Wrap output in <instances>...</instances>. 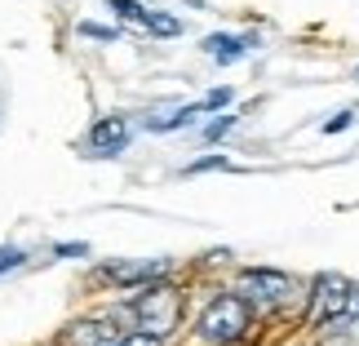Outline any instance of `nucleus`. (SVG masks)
<instances>
[{
  "mask_svg": "<svg viewBox=\"0 0 359 346\" xmlns=\"http://www.w3.org/2000/svg\"><path fill=\"white\" fill-rule=\"evenodd\" d=\"M177 320H182V293L169 284H147L142 293H137L133 302V324H137V333H147V338H169Z\"/></svg>",
  "mask_w": 359,
  "mask_h": 346,
  "instance_id": "nucleus-1",
  "label": "nucleus"
},
{
  "mask_svg": "<svg viewBox=\"0 0 359 346\" xmlns=\"http://www.w3.org/2000/svg\"><path fill=\"white\" fill-rule=\"evenodd\" d=\"M248 333V302L240 293H217L200 315V338L204 342H236Z\"/></svg>",
  "mask_w": 359,
  "mask_h": 346,
  "instance_id": "nucleus-2",
  "label": "nucleus"
},
{
  "mask_svg": "<svg viewBox=\"0 0 359 346\" xmlns=\"http://www.w3.org/2000/svg\"><path fill=\"white\" fill-rule=\"evenodd\" d=\"M359 315V293L341 280V275H320L311 293V320L333 324V320H355Z\"/></svg>",
  "mask_w": 359,
  "mask_h": 346,
  "instance_id": "nucleus-3",
  "label": "nucleus"
},
{
  "mask_svg": "<svg viewBox=\"0 0 359 346\" xmlns=\"http://www.w3.org/2000/svg\"><path fill=\"white\" fill-rule=\"evenodd\" d=\"M129 333H120L116 320H80L62 333V346H120Z\"/></svg>",
  "mask_w": 359,
  "mask_h": 346,
  "instance_id": "nucleus-4",
  "label": "nucleus"
},
{
  "mask_svg": "<svg viewBox=\"0 0 359 346\" xmlns=\"http://www.w3.org/2000/svg\"><path fill=\"white\" fill-rule=\"evenodd\" d=\"M240 288L248 298H257V302H284L288 293H293V280H288L284 271H244Z\"/></svg>",
  "mask_w": 359,
  "mask_h": 346,
  "instance_id": "nucleus-5",
  "label": "nucleus"
},
{
  "mask_svg": "<svg viewBox=\"0 0 359 346\" xmlns=\"http://www.w3.org/2000/svg\"><path fill=\"white\" fill-rule=\"evenodd\" d=\"M164 271H169V262H107L102 280H116V284H156Z\"/></svg>",
  "mask_w": 359,
  "mask_h": 346,
  "instance_id": "nucleus-6",
  "label": "nucleus"
},
{
  "mask_svg": "<svg viewBox=\"0 0 359 346\" xmlns=\"http://www.w3.org/2000/svg\"><path fill=\"white\" fill-rule=\"evenodd\" d=\"M124 142H129V124H124L120 116L98 120V124L89 129V151H93V156H116Z\"/></svg>",
  "mask_w": 359,
  "mask_h": 346,
  "instance_id": "nucleus-7",
  "label": "nucleus"
},
{
  "mask_svg": "<svg viewBox=\"0 0 359 346\" xmlns=\"http://www.w3.org/2000/svg\"><path fill=\"white\" fill-rule=\"evenodd\" d=\"M204 49H209L217 62H240L244 49H248V40H240V36H209V40H204Z\"/></svg>",
  "mask_w": 359,
  "mask_h": 346,
  "instance_id": "nucleus-8",
  "label": "nucleus"
},
{
  "mask_svg": "<svg viewBox=\"0 0 359 346\" xmlns=\"http://www.w3.org/2000/svg\"><path fill=\"white\" fill-rule=\"evenodd\" d=\"M147 32H156V36H177V32H182V22L169 18V13H147Z\"/></svg>",
  "mask_w": 359,
  "mask_h": 346,
  "instance_id": "nucleus-9",
  "label": "nucleus"
},
{
  "mask_svg": "<svg viewBox=\"0 0 359 346\" xmlns=\"http://www.w3.org/2000/svg\"><path fill=\"white\" fill-rule=\"evenodd\" d=\"M111 9L120 13V18H129V22H142V27H147V13H151V9H142V5H137V0H111Z\"/></svg>",
  "mask_w": 359,
  "mask_h": 346,
  "instance_id": "nucleus-10",
  "label": "nucleus"
},
{
  "mask_svg": "<svg viewBox=\"0 0 359 346\" xmlns=\"http://www.w3.org/2000/svg\"><path fill=\"white\" fill-rule=\"evenodd\" d=\"M231 129H236V120H231V116H217V120L209 124V129H204V138L213 142V138H222V133H231Z\"/></svg>",
  "mask_w": 359,
  "mask_h": 346,
  "instance_id": "nucleus-11",
  "label": "nucleus"
},
{
  "mask_svg": "<svg viewBox=\"0 0 359 346\" xmlns=\"http://www.w3.org/2000/svg\"><path fill=\"white\" fill-rule=\"evenodd\" d=\"M226 102H231V89H213L209 98L200 102V112H213V107H226Z\"/></svg>",
  "mask_w": 359,
  "mask_h": 346,
  "instance_id": "nucleus-12",
  "label": "nucleus"
},
{
  "mask_svg": "<svg viewBox=\"0 0 359 346\" xmlns=\"http://www.w3.org/2000/svg\"><path fill=\"white\" fill-rule=\"evenodd\" d=\"M204 169H226V160H222V156H209V160H196V164H187V173H204Z\"/></svg>",
  "mask_w": 359,
  "mask_h": 346,
  "instance_id": "nucleus-13",
  "label": "nucleus"
},
{
  "mask_svg": "<svg viewBox=\"0 0 359 346\" xmlns=\"http://www.w3.org/2000/svg\"><path fill=\"white\" fill-rule=\"evenodd\" d=\"M27 253H22V248H0V271H9V267H18V262H22Z\"/></svg>",
  "mask_w": 359,
  "mask_h": 346,
  "instance_id": "nucleus-14",
  "label": "nucleus"
},
{
  "mask_svg": "<svg viewBox=\"0 0 359 346\" xmlns=\"http://www.w3.org/2000/svg\"><path fill=\"white\" fill-rule=\"evenodd\" d=\"M351 120H355V112H337L333 120H328V124H324V133H341V129H346V124H351Z\"/></svg>",
  "mask_w": 359,
  "mask_h": 346,
  "instance_id": "nucleus-15",
  "label": "nucleus"
},
{
  "mask_svg": "<svg viewBox=\"0 0 359 346\" xmlns=\"http://www.w3.org/2000/svg\"><path fill=\"white\" fill-rule=\"evenodd\" d=\"M120 346H160V338H147V333H129Z\"/></svg>",
  "mask_w": 359,
  "mask_h": 346,
  "instance_id": "nucleus-16",
  "label": "nucleus"
},
{
  "mask_svg": "<svg viewBox=\"0 0 359 346\" xmlns=\"http://www.w3.org/2000/svg\"><path fill=\"white\" fill-rule=\"evenodd\" d=\"M80 32L85 36H98V40H111L116 32H107V27H93V22H80Z\"/></svg>",
  "mask_w": 359,
  "mask_h": 346,
  "instance_id": "nucleus-17",
  "label": "nucleus"
},
{
  "mask_svg": "<svg viewBox=\"0 0 359 346\" xmlns=\"http://www.w3.org/2000/svg\"><path fill=\"white\" fill-rule=\"evenodd\" d=\"M58 258H85V244H58Z\"/></svg>",
  "mask_w": 359,
  "mask_h": 346,
  "instance_id": "nucleus-18",
  "label": "nucleus"
},
{
  "mask_svg": "<svg viewBox=\"0 0 359 346\" xmlns=\"http://www.w3.org/2000/svg\"><path fill=\"white\" fill-rule=\"evenodd\" d=\"M355 80H359V72H355Z\"/></svg>",
  "mask_w": 359,
  "mask_h": 346,
  "instance_id": "nucleus-19",
  "label": "nucleus"
}]
</instances>
